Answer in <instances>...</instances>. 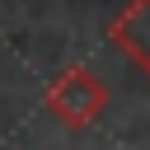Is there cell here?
<instances>
[{
    "label": "cell",
    "instance_id": "obj_1",
    "mask_svg": "<svg viewBox=\"0 0 150 150\" xmlns=\"http://www.w3.org/2000/svg\"><path fill=\"white\" fill-rule=\"evenodd\" d=\"M108 98H112V94H108V80H98V70L84 66V61L56 70L52 84H47V108H52V117H56L66 131L94 127V122L108 112Z\"/></svg>",
    "mask_w": 150,
    "mask_h": 150
},
{
    "label": "cell",
    "instance_id": "obj_2",
    "mask_svg": "<svg viewBox=\"0 0 150 150\" xmlns=\"http://www.w3.org/2000/svg\"><path fill=\"white\" fill-rule=\"evenodd\" d=\"M108 42L150 80V0H131V5L108 23Z\"/></svg>",
    "mask_w": 150,
    "mask_h": 150
}]
</instances>
